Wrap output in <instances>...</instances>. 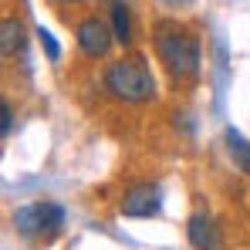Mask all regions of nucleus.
I'll return each instance as SVG.
<instances>
[{"label":"nucleus","mask_w":250,"mask_h":250,"mask_svg":"<svg viewBox=\"0 0 250 250\" xmlns=\"http://www.w3.org/2000/svg\"><path fill=\"white\" fill-rule=\"evenodd\" d=\"M186 237L196 250H223V240H220V227L213 223L209 213H193L186 220Z\"/></svg>","instance_id":"423d86ee"},{"label":"nucleus","mask_w":250,"mask_h":250,"mask_svg":"<svg viewBox=\"0 0 250 250\" xmlns=\"http://www.w3.org/2000/svg\"><path fill=\"white\" fill-rule=\"evenodd\" d=\"M163 3H169V7H186V3H193V0H163Z\"/></svg>","instance_id":"f8f14e48"},{"label":"nucleus","mask_w":250,"mask_h":250,"mask_svg":"<svg viewBox=\"0 0 250 250\" xmlns=\"http://www.w3.org/2000/svg\"><path fill=\"white\" fill-rule=\"evenodd\" d=\"M24 44H27V31H24V24H21L17 17H3V24H0V51L10 58V54H21Z\"/></svg>","instance_id":"0eeeda50"},{"label":"nucleus","mask_w":250,"mask_h":250,"mask_svg":"<svg viewBox=\"0 0 250 250\" xmlns=\"http://www.w3.org/2000/svg\"><path fill=\"white\" fill-rule=\"evenodd\" d=\"M34 38H41V44H44V51H47V58H51V61H58V58H61V44L54 41V34H51L47 27H38V31H34Z\"/></svg>","instance_id":"9d476101"},{"label":"nucleus","mask_w":250,"mask_h":250,"mask_svg":"<svg viewBox=\"0 0 250 250\" xmlns=\"http://www.w3.org/2000/svg\"><path fill=\"white\" fill-rule=\"evenodd\" d=\"M105 88L112 91V98L139 105V102H149L156 95V78H152L146 58L132 54V58H119L105 68Z\"/></svg>","instance_id":"f03ea898"},{"label":"nucleus","mask_w":250,"mask_h":250,"mask_svg":"<svg viewBox=\"0 0 250 250\" xmlns=\"http://www.w3.org/2000/svg\"><path fill=\"white\" fill-rule=\"evenodd\" d=\"M10 132H14V108L3 102V105H0V135L7 139Z\"/></svg>","instance_id":"9b49d317"},{"label":"nucleus","mask_w":250,"mask_h":250,"mask_svg":"<svg viewBox=\"0 0 250 250\" xmlns=\"http://www.w3.org/2000/svg\"><path fill=\"white\" fill-rule=\"evenodd\" d=\"M64 3H68V0H64ZM71 3H75V0H71Z\"/></svg>","instance_id":"ddd939ff"},{"label":"nucleus","mask_w":250,"mask_h":250,"mask_svg":"<svg viewBox=\"0 0 250 250\" xmlns=\"http://www.w3.org/2000/svg\"><path fill=\"white\" fill-rule=\"evenodd\" d=\"M112 34H115V41H122V44L132 41V17H128V7L122 0L112 3Z\"/></svg>","instance_id":"1a4fd4ad"},{"label":"nucleus","mask_w":250,"mask_h":250,"mask_svg":"<svg viewBox=\"0 0 250 250\" xmlns=\"http://www.w3.org/2000/svg\"><path fill=\"white\" fill-rule=\"evenodd\" d=\"M64 223V209L58 203H31V207H21L14 213V227L21 237L34 240V237H54Z\"/></svg>","instance_id":"7ed1b4c3"},{"label":"nucleus","mask_w":250,"mask_h":250,"mask_svg":"<svg viewBox=\"0 0 250 250\" xmlns=\"http://www.w3.org/2000/svg\"><path fill=\"white\" fill-rule=\"evenodd\" d=\"M152 38H156V54L172 78H193L200 71V41L186 27L172 21H159Z\"/></svg>","instance_id":"f257e3e1"},{"label":"nucleus","mask_w":250,"mask_h":250,"mask_svg":"<svg viewBox=\"0 0 250 250\" xmlns=\"http://www.w3.org/2000/svg\"><path fill=\"white\" fill-rule=\"evenodd\" d=\"M112 41H115V34L102 17H84L78 24V47L84 58H105Z\"/></svg>","instance_id":"20e7f679"},{"label":"nucleus","mask_w":250,"mask_h":250,"mask_svg":"<svg viewBox=\"0 0 250 250\" xmlns=\"http://www.w3.org/2000/svg\"><path fill=\"white\" fill-rule=\"evenodd\" d=\"M159 207H163V189L156 183H135L122 200V213L125 216H135V220L156 216Z\"/></svg>","instance_id":"39448f33"},{"label":"nucleus","mask_w":250,"mask_h":250,"mask_svg":"<svg viewBox=\"0 0 250 250\" xmlns=\"http://www.w3.org/2000/svg\"><path fill=\"white\" fill-rule=\"evenodd\" d=\"M223 142H227V152H230V159L237 163V169L250 176V142L237 128H227V132H223Z\"/></svg>","instance_id":"6e6552de"}]
</instances>
